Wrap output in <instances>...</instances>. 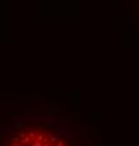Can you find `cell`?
I'll return each instance as SVG.
<instances>
[{"mask_svg":"<svg viewBox=\"0 0 139 146\" xmlns=\"http://www.w3.org/2000/svg\"><path fill=\"white\" fill-rule=\"evenodd\" d=\"M6 146H77L70 138L49 125H28L9 141Z\"/></svg>","mask_w":139,"mask_h":146,"instance_id":"cell-1","label":"cell"}]
</instances>
